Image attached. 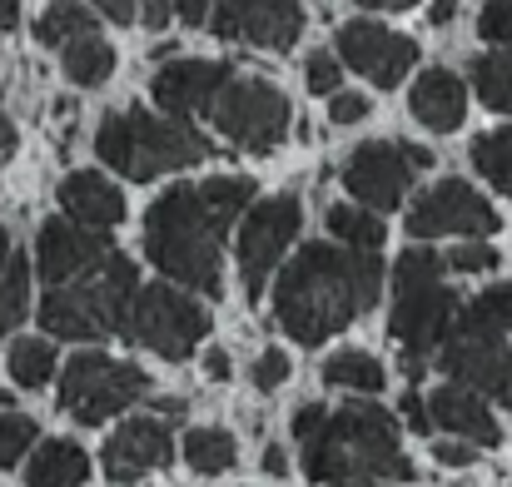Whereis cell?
Here are the masks:
<instances>
[{"label": "cell", "mask_w": 512, "mask_h": 487, "mask_svg": "<svg viewBox=\"0 0 512 487\" xmlns=\"http://www.w3.org/2000/svg\"><path fill=\"white\" fill-rule=\"evenodd\" d=\"M254 204L249 174H214L199 184L165 189L145 214V249L150 264L199 294H219L224 279V234Z\"/></svg>", "instance_id": "1"}, {"label": "cell", "mask_w": 512, "mask_h": 487, "mask_svg": "<svg viewBox=\"0 0 512 487\" xmlns=\"http://www.w3.org/2000/svg\"><path fill=\"white\" fill-rule=\"evenodd\" d=\"M383 294V259L353 244H309L274 284V319L279 328L314 348L329 333L363 319Z\"/></svg>", "instance_id": "2"}, {"label": "cell", "mask_w": 512, "mask_h": 487, "mask_svg": "<svg viewBox=\"0 0 512 487\" xmlns=\"http://www.w3.org/2000/svg\"><path fill=\"white\" fill-rule=\"evenodd\" d=\"M309 483H408L413 463L398 448V423L378 403L324 408V418L299 438Z\"/></svg>", "instance_id": "3"}, {"label": "cell", "mask_w": 512, "mask_h": 487, "mask_svg": "<svg viewBox=\"0 0 512 487\" xmlns=\"http://www.w3.org/2000/svg\"><path fill=\"white\" fill-rule=\"evenodd\" d=\"M438 368L498 398L512 413V284L478 294L468 309L453 314V324L438 343Z\"/></svg>", "instance_id": "4"}, {"label": "cell", "mask_w": 512, "mask_h": 487, "mask_svg": "<svg viewBox=\"0 0 512 487\" xmlns=\"http://www.w3.org/2000/svg\"><path fill=\"white\" fill-rule=\"evenodd\" d=\"M95 155L110 169H120L125 179H155V174L209 160L214 145L179 115L165 120V115H150L145 105H130V110H115V115L100 120Z\"/></svg>", "instance_id": "5"}, {"label": "cell", "mask_w": 512, "mask_h": 487, "mask_svg": "<svg viewBox=\"0 0 512 487\" xmlns=\"http://www.w3.org/2000/svg\"><path fill=\"white\" fill-rule=\"evenodd\" d=\"M135 289H140V269L125 254H110L95 269L55 284L45 294V304H40V324L50 328L55 338H110V333H125Z\"/></svg>", "instance_id": "6"}, {"label": "cell", "mask_w": 512, "mask_h": 487, "mask_svg": "<svg viewBox=\"0 0 512 487\" xmlns=\"http://www.w3.org/2000/svg\"><path fill=\"white\" fill-rule=\"evenodd\" d=\"M453 314H458V299L443 284V259L433 249H408L393 264V314H388V333L403 348L408 373H423L428 353H438Z\"/></svg>", "instance_id": "7"}, {"label": "cell", "mask_w": 512, "mask_h": 487, "mask_svg": "<svg viewBox=\"0 0 512 487\" xmlns=\"http://www.w3.org/2000/svg\"><path fill=\"white\" fill-rule=\"evenodd\" d=\"M204 115L244 155H274L284 145V130H289V100H284V90L269 85V80H259V75H234V70L214 90V100H209Z\"/></svg>", "instance_id": "8"}, {"label": "cell", "mask_w": 512, "mask_h": 487, "mask_svg": "<svg viewBox=\"0 0 512 487\" xmlns=\"http://www.w3.org/2000/svg\"><path fill=\"white\" fill-rule=\"evenodd\" d=\"M150 393V378L145 368L135 363H120L110 353H75L60 373V408L85 423V428H100L110 423L115 413L135 408L140 398Z\"/></svg>", "instance_id": "9"}, {"label": "cell", "mask_w": 512, "mask_h": 487, "mask_svg": "<svg viewBox=\"0 0 512 487\" xmlns=\"http://www.w3.org/2000/svg\"><path fill=\"white\" fill-rule=\"evenodd\" d=\"M204 333H209V309L194 294H179V289H165V284L135 289V304H130V319H125V338H135L140 348L179 363V358H189L199 348Z\"/></svg>", "instance_id": "10"}, {"label": "cell", "mask_w": 512, "mask_h": 487, "mask_svg": "<svg viewBox=\"0 0 512 487\" xmlns=\"http://www.w3.org/2000/svg\"><path fill=\"white\" fill-rule=\"evenodd\" d=\"M304 224V209L294 194H274L254 209H244V224H239V279H244V294L259 304L264 299V284H269V269L284 259V249L294 244Z\"/></svg>", "instance_id": "11"}, {"label": "cell", "mask_w": 512, "mask_h": 487, "mask_svg": "<svg viewBox=\"0 0 512 487\" xmlns=\"http://www.w3.org/2000/svg\"><path fill=\"white\" fill-rule=\"evenodd\" d=\"M433 155L423 150V145H398V140H368V145H358L348 164H343V184H348V194L358 199V204H368V209H393L408 189H413V179H418V169H428Z\"/></svg>", "instance_id": "12"}, {"label": "cell", "mask_w": 512, "mask_h": 487, "mask_svg": "<svg viewBox=\"0 0 512 487\" xmlns=\"http://www.w3.org/2000/svg\"><path fill=\"white\" fill-rule=\"evenodd\" d=\"M498 224H503V214L468 179H438L408 209V234L413 239H443V234L488 239V234H498Z\"/></svg>", "instance_id": "13"}, {"label": "cell", "mask_w": 512, "mask_h": 487, "mask_svg": "<svg viewBox=\"0 0 512 487\" xmlns=\"http://www.w3.org/2000/svg\"><path fill=\"white\" fill-rule=\"evenodd\" d=\"M219 40L259 45V50H289L304 35V5L299 0H214L204 20Z\"/></svg>", "instance_id": "14"}, {"label": "cell", "mask_w": 512, "mask_h": 487, "mask_svg": "<svg viewBox=\"0 0 512 487\" xmlns=\"http://www.w3.org/2000/svg\"><path fill=\"white\" fill-rule=\"evenodd\" d=\"M339 55L348 70H358L363 80H373L378 90H393L413 65H418V45L413 35H398L378 20H343L339 25Z\"/></svg>", "instance_id": "15"}, {"label": "cell", "mask_w": 512, "mask_h": 487, "mask_svg": "<svg viewBox=\"0 0 512 487\" xmlns=\"http://www.w3.org/2000/svg\"><path fill=\"white\" fill-rule=\"evenodd\" d=\"M110 254H115V244H110L105 229H90V224H80V219L65 214V219L40 224V239H35V274L55 289V284H65V279L95 269V264L110 259Z\"/></svg>", "instance_id": "16"}, {"label": "cell", "mask_w": 512, "mask_h": 487, "mask_svg": "<svg viewBox=\"0 0 512 487\" xmlns=\"http://www.w3.org/2000/svg\"><path fill=\"white\" fill-rule=\"evenodd\" d=\"M174 458V438L165 418H130L110 433L105 443V478L110 483H135Z\"/></svg>", "instance_id": "17"}, {"label": "cell", "mask_w": 512, "mask_h": 487, "mask_svg": "<svg viewBox=\"0 0 512 487\" xmlns=\"http://www.w3.org/2000/svg\"><path fill=\"white\" fill-rule=\"evenodd\" d=\"M423 403H428V423H433L438 433L468 438L473 448H498L503 428H498V418H493V408L483 403L478 388H468V383H443V388H433Z\"/></svg>", "instance_id": "18"}, {"label": "cell", "mask_w": 512, "mask_h": 487, "mask_svg": "<svg viewBox=\"0 0 512 487\" xmlns=\"http://www.w3.org/2000/svg\"><path fill=\"white\" fill-rule=\"evenodd\" d=\"M224 80H229V65H219V60H170L150 80V95H155V105L165 115L189 120V115H204L209 110V100H214V90Z\"/></svg>", "instance_id": "19"}, {"label": "cell", "mask_w": 512, "mask_h": 487, "mask_svg": "<svg viewBox=\"0 0 512 487\" xmlns=\"http://www.w3.org/2000/svg\"><path fill=\"white\" fill-rule=\"evenodd\" d=\"M408 110H413L418 125L448 135V130H458L463 115H468V85H463L453 70L433 65V70L418 75V85H413V95H408Z\"/></svg>", "instance_id": "20"}, {"label": "cell", "mask_w": 512, "mask_h": 487, "mask_svg": "<svg viewBox=\"0 0 512 487\" xmlns=\"http://www.w3.org/2000/svg\"><path fill=\"white\" fill-rule=\"evenodd\" d=\"M55 194H60V209H65L70 219L90 224V229H115V224L125 219V194H120L105 174H95V169L65 174Z\"/></svg>", "instance_id": "21"}, {"label": "cell", "mask_w": 512, "mask_h": 487, "mask_svg": "<svg viewBox=\"0 0 512 487\" xmlns=\"http://www.w3.org/2000/svg\"><path fill=\"white\" fill-rule=\"evenodd\" d=\"M85 478H90V458L70 438H50L45 448H35L25 468V487H80Z\"/></svg>", "instance_id": "22"}, {"label": "cell", "mask_w": 512, "mask_h": 487, "mask_svg": "<svg viewBox=\"0 0 512 487\" xmlns=\"http://www.w3.org/2000/svg\"><path fill=\"white\" fill-rule=\"evenodd\" d=\"M25 309H30V264L10 244V234L0 229V338L10 328H20Z\"/></svg>", "instance_id": "23"}, {"label": "cell", "mask_w": 512, "mask_h": 487, "mask_svg": "<svg viewBox=\"0 0 512 487\" xmlns=\"http://www.w3.org/2000/svg\"><path fill=\"white\" fill-rule=\"evenodd\" d=\"M60 70H65L75 85L95 90V85H105V80L115 75V50H110L95 30H90V35H75V40L60 45Z\"/></svg>", "instance_id": "24"}, {"label": "cell", "mask_w": 512, "mask_h": 487, "mask_svg": "<svg viewBox=\"0 0 512 487\" xmlns=\"http://www.w3.org/2000/svg\"><path fill=\"white\" fill-rule=\"evenodd\" d=\"M324 383L329 388H348V393H378L388 383L383 363L363 348H339L329 363H324Z\"/></svg>", "instance_id": "25"}, {"label": "cell", "mask_w": 512, "mask_h": 487, "mask_svg": "<svg viewBox=\"0 0 512 487\" xmlns=\"http://www.w3.org/2000/svg\"><path fill=\"white\" fill-rule=\"evenodd\" d=\"M473 90H478V100L488 110L512 115V50L498 45V50H488V55L473 60Z\"/></svg>", "instance_id": "26"}, {"label": "cell", "mask_w": 512, "mask_h": 487, "mask_svg": "<svg viewBox=\"0 0 512 487\" xmlns=\"http://www.w3.org/2000/svg\"><path fill=\"white\" fill-rule=\"evenodd\" d=\"M184 458H189L194 473L219 478V473H229V468L239 463V448H234V438H229L224 428H189V438H184Z\"/></svg>", "instance_id": "27"}, {"label": "cell", "mask_w": 512, "mask_h": 487, "mask_svg": "<svg viewBox=\"0 0 512 487\" xmlns=\"http://www.w3.org/2000/svg\"><path fill=\"white\" fill-rule=\"evenodd\" d=\"M329 229H334L339 244H353V249H378V244L388 239V224H383L368 204H363V209L334 204V209H329Z\"/></svg>", "instance_id": "28"}, {"label": "cell", "mask_w": 512, "mask_h": 487, "mask_svg": "<svg viewBox=\"0 0 512 487\" xmlns=\"http://www.w3.org/2000/svg\"><path fill=\"white\" fill-rule=\"evenodd\" d=\"M95 30V10H85V5H75V0H55L40 20H35V40L40 45H65V40H75V35H90Z\"/></svg>", "instance_id": "29"}, {"label": "cell", "mask_w": 512, "mask_h": 487, "mask_svg": "<svg viewBox=\"0 0 512 487\" xmlns=\"http://www.w3.org/2000/svg\"><path fill=\"white\" fill-rule=\"evenodd\" d=\"M55 373V343L50 338H15L10 343V378L20 388H45Z\"/></svg>", "instance_id": "30"}, {"label": "cell", "mask_w": 512, "mask_h": 487, "mask_svg": "<svg viewBox=\"0 0 512 487\" xmlns=\"http://www.w3.org/2000/svg\"><path fill=\"white\" fill-rule=\"evenodd\" d=\"M473 169H478L498 194H508L512 199V130L483 135V140L473 145Z\"/></svg>", "instance_id": "31"}, {"label": "cell", "mask_w": 512, "mask_h": 487, "mask_svg": "<svg viewBox=\"0 0 512 487\" xmlns=\"http://www.w3.org/2000/svg\"><path fill=\"white\" fill-rule=\"evenodd\" d=\"M30 443H35V418H25V413H0V473L15 468Z\"/></svg>", "instance_id": "32"}, {"label": "cell", "mask_w": 512, "mask_h": 487, "mask_svg": "<svg viewBox=\"0 0 512 487\" xmlns=\"http://www.w3.org/2000/svg\"><path fill=\"white\" fill-rule=\"evenodd\" d=\"M443 269H453V274H488V269H498V249H488L483 239H468L463 249H453L443 259Z\"/></svg>", "instance_id": "33"}, {"label": "cell", "mask_w": 512, "mask_h": 487, "mask_svg": "<svg viewBox=\"0 0 512 487\" xmlns=\"http://www.w3.org/2000/svg\"><path fill=\"white\" fill-rule=\"evenodd\" d=\"M478 35L493 40V45H503V50H512V0H488V5H483Z\"/></svg>", "instance_id": "34"}, {"label": "cell", "mask_w": 512, "mask_h": 487, "mask_svg": "<svg viewBox=\"0 0 512 487\" xmlns=\"http://www.w3.org/2000/svg\"><path fill=\"white\" fill-rule=\"evenodd\" d=\"M339 80H343L339 60H334L329 50H314V55H309V65H304V85H309L314 95H334V90H339Z\"/></svg>", "instance_id": "35"}, {"label": "cell", "mask_w": 512, "mask_h": 487, "mask_svg": "<svg viewBox=\"0 0 512 487\" xmlns=\"http://www.w3.org/2000/svg\"><path fill=\"white\" fill-rule=\"evenodd\" d=\"M289 378V353H279V348H264L259 358H254V388H279Z\"/></svg>", "instance_id": "36"}, {"label": "cell", "mask_w": 512, "mask_h": 487, "mask_svg": "<svg viewBox=\"0 0 512 487\" xmlns=\"http://www.w3.org/2000/svg\"><path fill=\"white\" fill-rule=\"evenodd\" d=\"M368 95H358V90H334V105H329V120L334 125H358V120H368Z\"/></svg>", "instance_id": "37"}, {"label": "cell", "mask_w": 512, "mask_h": 487, "mask_svg": "<svg viewBox=\"0 0 512 487\" xmlns=\"http://www.w3.org/2000/svg\"><path fill=\"white\" fill-rule=\"evenodd\" d=\"M433 458H438L443 468H468V463L478 458V448H473L468 438H448V443H438V448H433Z\"/></svg>", "instance_id": "38"}, {"label": "cell", "mask_w": 512, "mask_h": 487, "mask_svg": "<svg viewBox=\"0 0 512 487\" xmlns=\"http://www.w3.org/2000/svg\"><path fill=\"white\" fill-rule=\"evenodd\" d=\"M140 5H145V0H95V10H100V15H110L115 25L140 20Z\"/></svg>", "instance_id": "39"}, {"label": "cell", "mask_w": 512, "mask_h": 487, "mask_svg": "<svg viewBox=\"0 0 512 487\" xmlns=\"http://www.w3.org/2000/svg\"><path fill=\"white\" fill-rule=\"evenodd\" d=\"M174 15V0H150V5H140V20L150 25V30H165Z\"/></svg>", "instance_id": "40"}, {"label": "cell", "mask_w": 512, "mask_h": 487, "mask_svg": "<svg viewBox=\"0 0 512 487\" xmlns=\"http://www.w3.org/2000/svg\"><path fill=\"white\" fill-rule=\"evenodd\" d=\"M403 413H408V428H413V433H428V428H433V423H428V403H423L418 393L403 398Z\"/></svg>", "instance_id": "41"}, {"label": "cell", "mask_w": 512, "mask_h": 487, "mask_svg": "<svg viewBox=\"0 0 512 487\" xmlns=\"http://www.w3.org/2000/svg\"><path fill=\"white\" fill-rule=\"evenodd\" d=\"M209 5H214V0H174V15H179L184 25H204V20H209Z\"/></svg>", "instance_id": "42"}, {"label": "cell", "mask_w": 512, "mask_h": 487, "mask_svg": "<svg viewBox=\"0 0 512 487\" xmlns=\"http://www.w3.org/2000/svg\"><path fill=\"white\" fill-rule=\"evenodd\" d=\"M204 378H214V383L229 378V353H224V348H209V353H204Z\"/></svg>", "instance_id": "43"}, {"label": "cell", "mask_w": 512, "mask_h": 487, "mask_svg": "<svg viewBox=\"0 0 512 487\" xmlns=\"http://www.w3.org/2000/svg\"><path fill=\"white\" fill-rule=\"evenodd\" d=\"M259 468H264L269 478H284V473H289V458H284V453H279V448L269 443V448L259 453Z\"/></svg>", "instance_id": "44"}, {"label": "cell", "mask_w": 512, "mask_h": 487, "mask_svg": "<svg viewBox=\"0 0 512 487\" xmlns=\"http://www.w3.org/2000/svg\"><path fill=\"white\" fill-rule=\"evenodd\" d=\"M15 155V125H10V115H5V105H0V164Z\"/></svg>", "instance_id": "45"}, {"label": "cell", "mask_w": 512, "mask_h": 487, "mask_svg": "<svg viewBox=\"0 0 512 487\" xmlns=\"http://www.w3.org/2000/svg\"><path fill=\"white\" fill-rule=\"evenodd\" d=\"M453 15H458V0H433V5H428V20H433V25H448Z\"/></svg>", "instance_id": "46"}, {"label": "cell", "mask_w": 512, "mask_h": 487, "mask_svg": "<svg viewBox=\"0 0 512 487\" xmlns=\"http://www.w3.org/2000/svg\"><path fill=\"white\" fill-rule=\"evenodd\" d=\"M20 25V0H0V30H15Z\"/></svg>", "instance_id": "47"}, {"label": "cell", "mask_w": 512, "mask_h": 487, "mask_svg": "<svg viewBox=\"0 0 512 487\" xmlns=\"http://www.w3.org/2000/svg\"><path fill=\"white\" fill-rule=\"evenodd\" d=\"M363 10H408V5H418V0H358Z\"/></svg>", "instance_id": "48"}, {"label": "cell", "mask_w": 512, "mask_h": 487, "mask_svg": "<svg viewBox=\"0 0 512 487\" xmlns=\"http://www.w3.org/2000/svg\"><path fill=\"white\" fill-rule=\"evenodd\" d=\"M339 487H378V483H339Z\"/></svg>", "instance_id": "49"}]
</instances>
